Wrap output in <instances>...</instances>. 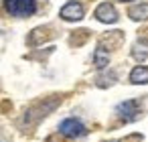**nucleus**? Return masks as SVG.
<instances>
[{"label":"nucleus","instance_id":"10","mask_svg":"<svg viewBox=\"0 0 148 142\" xmlns=\"http://www.w3.org/2000/svg\"><path fill=\"white\" fill-rule=\"evenodd\" d=\"M114 79H116V75H110V77H101V79L97 81V85H99V87H106V85L114 83Z\"/></svg>","mask_w":148,"mask_h":142},{"label":"nucleus","instance_id":"4","mask_svg":"<svg viewBox=\"0 0 148 142\" xmlns=\"http://www.w3.org/2000/svg\"><path fill=\"white\" fill-rule=\"evenodd\" d=\"M95 19H97L99 23L112 25V23L118 21V12H116V8H114L110 2H101V4L95 8Z\"/></svg>","mask_w":148,"mask_h":142},{"label":"nucleus","instance_id":"2","mask_svg":"<svg viewBox=\"0 0 148 142\" xmlns=\"http://www.w3.org/2000/svg\"><path fill=\"white\" fill-rule=\"evenodd\" d=\"M59 132H61L63 136H67V138H81V136L87 134V128H85V124H83L81 120H77V118H67V120H63V122L59 124Z\"/></svg>","mask_w":148,"mask_h":142},{"label":"nucleus","instance_id":"6","mask_svg":"<svg viewBox=\"0 0 148 142\" xmlns=\"http://www.w3.org/2000/svg\"><path fill=\"white\" fill-rule=\"evenodd\" d=\"M132 57H134L136 61H144V59L148 57V41H146V39H140V41L134 43V47H132Z\"/></svg>","mask_w":148,"mask_h":142},{"label":"nucleus","instance_id":"5","mask_svg":"<svg viewBox=\"0 0 148 142\" xmlns=\"http://www.w3.org/2000/svg\"><path fill=\"white\" fill-rule=\"evenodd\" d=\"M61 19L63 21H81L83 19V6L79 4V2H67L63 8H61Z\"/></svg>","mask_w":148,"mask_h":142},{"label":"nucleus","instance_id":"7","mask_svg":"<svg viewBox=\"0 0 148 142\" xmlns=\"http://www.w3.org/2000/svg\"><path fill=\"white\" fill-rule=\"evenodd\" d=\"M130 81L136 83V85H140V83H148V67H142V65L134 67L132 73H130Z\"/></svg>","mask_w":148,"mask_h":142},{"label":"nucleus","instance_id":"9","mask_svg":"<svg viewBox=\"0 0 148 142\" xmlns=\"http://www.w3.org/2000/svg\"><path fill=\"white\" fill-rule=\"evenodd\" d=\"M128 14L132 21H144V19H148V4H136L128 10Z\"/></svg>","mask_w":148,"mask_h":142},{"label":"nucleus","instance_id":"3","mask_svg":"<svg viewBox=\"0 0 148 142\" xmlns=\"http://www.w3.org/2000/svg\"><path fill=\"white\" fill-rule=\"evenodd\" d=\"M116 114L118 118H122L124 122H134L140 114V108H138V102L134 99H128V102H122L116 106Z\"/></svg>","mask_w":148,"mask_h":142},{"label":"nucleus","instance_id":"1","mask_svg":"<svg viewBox=\"0 0 148 142\" xmlns=\"http://www.w3.org/2000/svg\"><path fill=\"white\" fill-rule=\"evenodd\" d=\"M4 8L10 16L27 19L37 12V2L35 0H4Z\"/></svg>","mask_w":148,"mask_h":142},{"label":"nucleus","instance_id":"11","mask_svg":"<svg viewBox=\"0 0 148 142\" xmlns=\"http://www.w3.org/2000/svg\"><path fill=\"white\" fill-rule=\"evenodd\" d=\"M120 2H132V0H120Z\"/></svg>","mask_w":148,"mask_h":142},{"label":"nucleus","instance_id":"8","mask_svg":"<svg viewBox=\"0 0 148 142\" xmlns=\"http://www.w3.org/2000/svg\"><path fill=\"white\" fill-rule=\"evenodd\" d=\"M93 61H95V67L97 69H106L108 63H110V53L103 47H97L95 49V55H93Z\"/></svg>","mask_w":148,"mask_h":142}]
</instances>
